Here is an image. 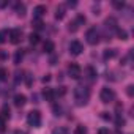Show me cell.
Returning <instances> with one entry per match:
<instances>
[{"label":"cell","mask_w":134,"mask_h":134,"mask_svg":"<svg viewBox=\"0 0 134 134\" xmlns=\"http://www.w3.org/2000/svg\"><path fill=\"white\" fill-rule=\"evenodd\" d=\"M73 96H74V101L77 106H85L90 99V90L84 85H77L73 90Z\"/></svg>","instance_id":"6da1fadb"},{"label":"cell","mask_w":134,"mask_h":134,"mask_svg":"<svg viewBox=\"0 0 134 134\" xmlns=\"http://www.w3.org/2000/svg\"><path fill=\"white\" fill-rule=\"evenodd\" d=\"M27 123L32 128H40L41 126V114L38 110H32L27 114Z\"/></svg>","instance_id":"7a4b0ae2"},{"label":"cell","mask_w":134,"mask_h":134,"mask_svg":"<svg viewBox=\"0 0 134 134\" xmlns=\"http://www.w3.org/2000/svg\"><path fill=\"white\" fill-rule=\"evenodd\" d=\"M99 98H101V101H103L104 104H109V103H112V101L115 99V92H114L112 88H109V87H104V88H101Z\"/></svg>","instance_id":"3957f363"},{"label":"cell","mask_w":134,"mask_h":134,"mask_svg":"<svg viewBox=\"0 0 134 134\" xmlns=\"http://www.w3.org/2000/svg\"><path fill=\"white\" fill-rule=\"evenodd\" d=\"M85 38H87V43L92 44V46H96L99 43V33L96 29H88L87 33H85Z\"/></svg>","instance_id":"277c9868"},{"label":"cell","mask_w":134,"mask_h":134,"mask_svg":"<svg viewBox=\"0 0 134 134\" xmlns=\"http://www.w3.org/2000/svg\"><path fill=\"white\" fill-rule=\"evenodd\" d=\"M68 74H70V77H71V79H79V77L82 76V70H81V66H79L77 63H71V65L68 66Z\"/></svg>","instance_id":"5b68a950"},{"label":"cell","mask_w":134,"mask_h":134,"mask_svg":"<svg viewBox=\"0 0 134 134\" xmlns=\"http://www.w3.org/2000/svg\"><path fill=\"white\" fill-rule=\"evenodd\" d=\"M8 38H10V41H11L13 44L21 43V40H22V30H19V29L10 30V32H8Z\"/></svg>","instance_id":"8992f818"},{"label":"cell","mask_w":134,"mask_h":134,"mask_svg":"<svg viewBox=\"0 0 134 134\" xmlns=\"http://www.w3.org/2000/svg\"><path fill=\"white\" fill-rule=\"evenodd\" d=\"M82 51H84V46L79 41H71V44H70V54L71 55H81Z\"/></svg>","instance_id":"52a82bcc"},{"label":"cell","mask_w":134,"mask_h":134,"mask_svg":"<svg viewBox=\"0 0 134 134\" xmlns=\"http://www.w3.org/2000/svg\"><path fill=\"white\" fill-rule=\"evenodd\" d=\"M44 13H46V7H44V5H38V7H35V8H33V18H35V19L43 18V16H44Z\"/></svg>","instance_id":"ba28073f"},{"label":"cell","mask_w":134,"mask_h":134,"mask_svg":"<svg viewBox=\"0 0 134 134\" xmlns=\"http://www.w3.org/2000/svg\"><path fill=\"white\" fill-rule=\"evenodd\" d=\"M25 101H27V98H25V95H16L14 96V106H18V107H22L24 104H25Z\"/></svg>","instance_id":"9c48e42d"},{"label":"cell","mask_w":134,"mask_h":134,"mask_svg":"<svg viewBox=\"0 0 134 134\" xmlns=\"http://www.w3.org/2000/svg\"><path fill=\"white\" fill-rule=\"evenodd\" d=\"M65 11H66V7L65 5H58L57 7V11H55V19H63L65 18Z\"/></svg>","instance_id":"30bf717a"},{"label":"cell","mask_w":134,"mask_h":134,"mask_svg":"<svg viewBox=\"0 0 134 134\" xmlns=\"http://www.w3.org/2000/svg\"><path fill=\"white\" fill-rule=\"evenodd\" d=\"M104 24H106V27L110 29V30H117V29H118V27H117V19H115V18H107Z\"/></svg>","instance_id":"8fae6325"},{"label":"cell","mask_w":134,"mask_h":134,"mask_svg":"<svg viewBox=\"0 0 134 134\" xmlns=\"http://www.w3.org/2000/svg\"><path fill=\"white\" fill-rule=\"evenodd\" d=\"M43 49H44V52H46V54H52V52H54V49H55V44H54L52 41H46V43H44V46H43Z\"/></svg>","instance_id":"7c38bea8"},{"label":"cell","mask_w":134,"mask_h":134,"mask_svg":"<svg viewBox=\"0 0 134 134\" xmlns=\"http://www.w3.org/2000/svg\"><path fill=\"white\" fill-rule=\"evenodd\" d=\"M43 96H44V99H46V101H54V98H55V93H54L51 88H46V90L43 92Z\"/></svg>","instance_id":"4fadbf2b"},{"label":"cell","mask_w":134,"mask_h":134,"mask_svg":"<svg viewBox=\"0 0 134 134\" xmlns=\"http://www.w3.org/2000/svg\"><path fill=\"white\" fill-rule=\"evenodd\" d=\"M16 14H18L19 18H24V16H25V5H24V3H18V5H16Z\"/></svg>","instance_id":"5bb4252c"},{"label":"cell","mask_w":134,"mask_h":134,"mask_svg":"<svg viewBox=\"0 0 134 134\" xmlns=\"http://www.w3.org/2000/svg\"><path fill=\"white\" fill-rule=\"evenodd\" d=\"M29 41H30V44H38L40 43V35L38 33H30L29 35Z\"/></svg>","instance_id":"9a60e30c"},{"label":"cell","mask_w":134,"mask_h":134,"mask_svg":"<svg viewBox=\"0 0 134 134\" xmlns=\"http://www.w3.org/2000/svg\"><path fill=\"white\" fill-rule=\"evenodd\" d=\"M117 55V49H107L106 52H104V58L107 60V58H114Z\"/></svg>","instance_id":"2e32d148"},{"label":"cell","mask_w":134,"mask_h":134,"mask_svg":"<svg viewBox=\"0 0 134 134\" xmlns=\"http://www.w3.org/2000/svg\"><path fill=\"white\" fill-rule=\"evenodd\" d=\"M52 134H70V131L66 129L65 126H58V128H55V129L52 131Z\"/></svg>","instance_id":"e0dca14e"},{"label":"cell","mask_w":134,"mask_h":134,"mask_svg":"<svg viewBox=\"0 0 134 134\" xmlns=\"http://www.w3.org/2000/svg\"><path fill=\"white\" fill-rule=\"evenodd\" d=\"M8 40V30H0V44L7 43Z\"/></svg>","instance_id":"ac0fdd59"},{"label":"cell","mask_w":134,"mask_h":134,"mask_svg":"<svg viewBox=\"0 0 134 134\" xmlns=\"http://www.w3.org/2000/svg\"><path fill=\"white\" fill-rule=\"evenodd\" d=\"M117 35H118L120 40H128V33H126V30H123V29H117Z\"/></svg>","instance_id":"d6986e66"},{"label":"cell","mask_w":134,"mask_h":134,"mask_svg":"<svg viewBox=\"0 0 134 134\" xmlns=\"http://www.w3.org/2000/svg\"><path fill=\"white\" fill-rule=\"evenodd\" d=\"M2 118H10V107L8 106H3L2 107V115H0Z\"/></svg>","instance_id":"ffe728a7"},{"label":"cell","mask_w":134,"mask_h":134,"mask_svg":"<svg viewBox=\"0 0 134 134\" xmlns=\"http://www.w3.org/2000/svg\"><path fill=\"white\" fill-rule=\"evenodd\" d=\"M74 134H87V128H85V126H82V125H79V126H76Z\"/></svg>","instance_id":"44dd1931"},{"label":"cell","mask_w":134,"mask_h":134,"mask_svg":"<svg viewBox=\"0 0 134 134\" xmlns=\"http://www.w3.org/2000/svg\"><path fill=\"white\" fill-rule=\"evenodd\" d=\"M115 125H117L118 128L125 125V120H123V117H121V114H117V118H115Z\"/></svg>","instance_id":"7402d4cb"},{"label":"cell","mask_w":134,"mask_h":134,"mask_svg":"<svg viewBox=\"0 0 134 134\" xmlns=\"http://www.w3.org/2000/svg\"><path fill=\"white\" fill-rule=\"evenodd\" d=\"M112 5H114V8H117V10H121V8L125 7V2H123V0H121V2H120V0H114Z\"/></svg>","instance_id":"603a6c76"},{"label":"cell","mask_w":134,"mask_h":134,"mask_svg":"<svg viewBox=\"0 0 134 134\" xmlns=\"http://www.w3.org/2000/svg\"><path fill=\"white\" fill-rule=\"evenodd\" d=\"M8 79V71L5 68H0V81H7Z\"/></svg>","instance_id":"cb8c5ba5"},{"label":"cell","mask_w":134,"mask_h":134,"mask_svg":"<svg viewBox=\"0 0 134 134\" xmlns=\"http://www.w3.org/2000/svg\"><path fill=\"white\" fill-rule=\"evenodd\" d=\"M21 60H22V52H21V51H18V52H16V55H14V63L18 65Z\"/></svg>","instance_id":"d4e9b609"},{"label":"cell","mask_w":134,"mask_h":134,"mask_svg":"<svg viewBox=\"0 0 134 134\" xmlns=\"http://www.w3.org/2000/svg\"><path fill=\"white\" fill-rule=\"evenodd\" d=\"M87 74H88V77H90V79H95V76H96V73H95V70H93V68H87Z\"/></svg>","instance_id":"484cf974"},{"label":"cell","mask_w":134,"mask_h":134,"mask_svg":"<svg viewBox=\"0 0 134 134\" xmlns=\"http://www.w3.org/2000/svg\"><path fill=\"white\" fill-rule=\"evenodd\" d=\"M5 128H7L5 118H2V117H0V132H3V131H5Z\"/></svg>","instance_id":"4316f807"},{"label":"cell","mask_w":134,"mask_h":134,"mask_svg":"<svg viewBox=\"0 0 134 134\" xmlns=\"http://www.w3.org/2000/svg\"><path fill=\"white\" fill-rule=\"evenodd\" d=\"M33 25H35L38 30H40V29H43V22H41L40 19H33Z\"/></svg>","instance_id":"83f0119b"},{"label":"cell","mask_w":134,"mask_h":134,"mask_svg":"<svg viewBox=\"0 0 134 134\" xmlns=\"http://www.w3.org/2000/svg\"><path fill=\"white\" fill-rule=\"evenodd\" d=\"M134 87L132 85H128V88H126V93H128V96H132L134 95V90H132Z\"/></svg>","instance_id":"f1b7e54d"},{"label":"cell","mask_w":134,"mask_h":134,"mask_svg":"<svg viewBox=\"0 0 134 134\" xmlns=\"http://www.w3.org/2000/svg\"><path fill=\"white\" fill-rule=\"evenodd\" d=\"M54 112H55V115H62V109L57 106H54Z\"/></svg>","instance_id":"f546056e"},{"label":"cell","mask_w":134,"mask_h":134,"mask_svg":"<svg viewBox=\"0 0 134 134\" xmlns=\"http://www.w3.org/2000/svg\"><path fill=\"white\" fill-rule=\"evenodd\" d=\"M98 134H110V132H109V129H106V128H101V129L98 131Z\"/></svg>","instance_id":"4dcf8cb0"},{"label":"cell","mask_w":134,"mask_h":134,"mask_svg":"<svg viewBox=\"0 0 134 134\" xmlns=\"http://www.w3.org/2000/svg\"><path fill=\"white\" fill-rule=\"evenodd\" d=\"M8 5V2H5V0H0V8H5Z\"/></svg>","instance_id":"1f68e13d"},{"label":"cell","mask_w":134,"mask_h":134,"mask_svg":"<svg viewBox=\"0 0 134 134\" xmlns=\"http://www.w3.org/2000/svg\"><path fill=\"white\" fill-rule=\"evenodd\" d=\"M27 85H29V87L32 85V76H30V74H27Z\"/></svg>","instance_id":"d6a6232c"},{"label":"cell","mask_w":134,"mask_h":134,"mask_svg":"<svg viewBox=\"0 0 134 134\" xmlns=\"http://www.w3.org/2000/svg\"><path fill=\"white\" fill-rule=\"evenodd\" d=\"M57 95H60V96H62V95H65V87H60V90L57 92Z\"/></svg>","instance_id":"836d02e7"},{"label":"cell","mask_w":134,"mask_h":134,"mask_svg":"<svg viewBox=\"0 0 134 134\" xmlns=\"http://www.w3.org/2000/svg\"><path fill=\"white\" fill-rule=\"evenodd\" d=\"M49 81H51V76H49V74H46V76L43 77V82H49Z\"/></svg>","instance_id":"e575fe53"},{"label":"cell","mask_w":134,"mask_h":134,"mask_svg":"<svg viewBox=\"0 0 134 134\" xmlns=\"http://www.w3.org/2000/svg\"><path fill=\"white\" fill-rule=\"evenodd\" d=\"M14 134H27L25 131H21V129H18V131H14Z\"/></svg>","instance_id":"d590c367"},{"label":"cell","mask_w":134,"mask_h":134,"mask_svg":"<svg viewBox=\"0 0 134 134\" xmlns=\"http://www.w3.org/2000/svg\"><path fill=\"white\" fill-rule=\"evenodd\" d=\"M76 5H77L76 2H68V7H76Z\"/></svg>","instance_id":"8d00e7d4"}]
</instances>
